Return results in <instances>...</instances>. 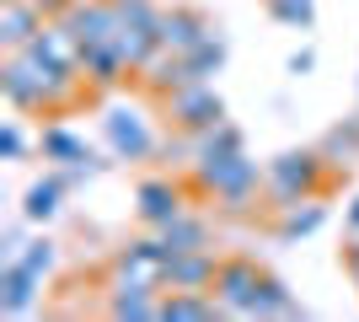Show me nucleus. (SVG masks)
Returning <instances> with one entry per match:
<instances>
[{"mask_svg":"<svg viewBox=\"0 0 359 322\" xmlns=\"http://www.w3.org/2000/svg\"><path fill=\"white\" fill-rule=\"evenodd\" d=\"M263 274L252 258H220V274H215V301L225 307V317H252L257 295H263Z\"/></svg>","mask_w":359,"mask_h":322,"instance_id":"obj_6","label":"nucleus"},{"mask_svg":"<svg viewBox=\"0 0 359 322\" xmlns=\"http://www.w3.org/2000/svg\"><path fill=\"white\" fill-rule=\"evenodd\" d=\"M322 220H327V204L322 199H300L285 210V220H279V236L285 242H295V236H311V231H322Z\"/></svg>","mask_w":359,"mask_h":322,"instance_id":"obj_22","label":"nucleus"},{"mask_svg":"<svg viewBox=\"0 0 359 322\" xmlns=\"http://www.w3.org/2000/svg\"><path fill=\"white\" fill-rule=\"evenodd\" d=\"M231 151H241V129L231 119H220L215 129L194 135V161H198V156H231Z\"/></svg>","mask_w":359,"mask_h":322,"instance_id":"obj_23","label":"nucleus"},{"mask_svg":"<svg viewBox=\"0 0 359 322\" xmlns=\"http://www.w3.org/2000/svg\"><path fill=\"white\" fill-rule=\"evenodd\" d=\"M252 317H300V301L285 290V279L263 274V295H257V311Z\"/></svg>","mask_w":359,"mask_h":322,"instance_id":"obj_24","label":"nucleus"},{"mask_svg":"<svg viewBox=\"0 0 359 322\" xmlns=\"http://www.w3.org/2000/svg\"><path fill=\"white\" fill-rule=\"evenodd\" d=\"M107 317H118V322H145V317H161V295H150V290H123V285H113V301H107Z\"/></svg>","mask_w":359,"mask_h":322,"instance_id":"obj_21","label":"nucleus"},{"mask_svg":"<svg viewBox=\"0 0 359 322\" xmlns=\"http://www.w3.org/2000/svg\"><path fill=\"white\" fill-rule=\"evenodd\" d=\"M43 27H48V16L38 11L32 0H0V48H6V54L32 48Z\"/></svg>","mask_w":359,"mask_h":322,"instance_id":"obj_10","label":"nucleus"},{"mask_svg":"<svg viewBox=\"0 0 359 322\" xmlns=\"http://www.w3.org/2000/svg\"><path fill=\"white\" fill-rule=\"evenodd\" d=\"M32 6H38V11H43L48 22H54V16H65V11H70L75 0H32Z\"/></svg>","mask_w":359,"mask_h":322,"instance_id":"obj_30","label":"nucleus"},{"mask_svg":"<svg viewBox=\"0 0 359 322\" xmlns=\"http://www.w3.org/2000/svg\"><path fill=\"white\" fill-rule=\"evenodd\" d=\"M156 6H177V0H156Z\"/></svg>","mask_w":359,"mask_h":322,"instance_id":"obj_34","label":"nucleus"},{"mask_svg":"<svg viewBox=\"0 0 359 322\" xmlns=\"http://www.w3.org/2000/svg\"><path fill=\"white\" fill-rule=\"evenodd\" d=\"M0 92H6V102L16 113H60V107H70L86 92V76L43 60L38 48H16L0 65Z\"/></svg>","mask_w":359,"mask_h":322,"instance_id":"obj_1","label":"nucleus"},{"mask_svg":"<svg viewBox=\"0 0 359 322\" xmlns=\"http://www.w3.org/2000/svg\"><path fill=\"white\" fill-rule=\"evenodd\" d=\"M60 22L75 32V38H81V48L118 38V11H113V0H75L70 11L60 16Z\"/></svg>","mask_w":359,"mask_h":322,"instance_id":"obj_9","label":"nucleus"},{"mask_svg":"<svg viewBox=\"0 0 359 322\" xmlns=\"http://www.w3.org/2000/svg\"><path fill=\"white\" fill-rule=\"evenodd\" d=\"M327 172H332V161L322 156V145H316V151H285V156L269 161L263 194L273 199V210H290V204H300V199H316V194L327 188Z\"/></svg>","mask_w":359,"mask_h":322,"instance_id":"obj_3","label":"nucleus"},{"mask_svg":"<svg viewBox=\"0 0 359 322\" xmlns=\"http://www.w3.org/2000/svg\"><path fill=\"white\" fill-rule=\"evenodd\" d=\"M38 54H43V60H54V65H65V70H81V54H86V48H81V38H75L70 27H65L60 16H54V22H48L43 32H38Z\"/></svg>","mask_w":359,"mask_h":322,"instance_id":"obj_18","label":"nucleus"},{"mask_svg":"<svg viewBox=\"0 0 359 322\" xmlns=\"http://www.w3.org/2000/svg\"><path fill=\"white\" fill-rule=\"evenodd\" d=\"M348 269H354V274H359V247H354V253H348Z\"/></svg>","mask_w":359,"mask_h":322,"instance_id":"obj_33","label":"nucleus"},{"mask_svg":"<svg viewBox=\"0 0 359 322\" xmlns=\"http://www.w3.org/2000/svg\"><path fill=\"white\" fill-rule=\"evenodd\" d=\"M311 65H316V54H311V48H300V54H290V70H295V76H306Z\"/></svg>","mask_w":359,"mask_h":322,"instance_id":"obj_31","label":"nucleus"},{"mask_svg":"<svg viewBox=\"0 0 359 322\" xmlns=\"http://www.w3.org/2000/svg\"><path fill=\"white\" fill-rule=\"evenodd\" d=\"M38 151H43V161H54V167H86L91 161V145L75 129H65V123H48L43 140H38Z\"/></svg>","mask_w":359,"mask_h":322,"instance_id":"obj_17","label":"nucleus"},{"mask_svg":"<svg viewBox=\"0 0 359 322\" xmlns=\"http://www.w3.org/2000/svg\"><path fill=\"white\" fill-rule=\"evenodd\" d=\"M11 263H27V269L48 274V269H54V242H48V236H38V242H27V247H22V258H11Z\"/></svg>","mask_w":359,"mask_h":322,"instance_id":"obj_28","label":"nucleus"},{"mask_svg":"<svg viewBox=\"0 0 359 322\" xmlns=\"http://www.w3.org/2000/svg\"><path fill=\"white\" fill-rule=\"evenodd\" d=\"M38 285H43V274H38V269H27V263H6V269H0V311H6V317L32 311Z\"/></svg>","mask_w":359,"mask_h":322,"instance_id":"obj_14","label":"nucleus"},{"mask_svg":"<svg viewBox=\"0 0 359 322\" xmlns=\"http://www.w3.org/2000/svg\"><path fill=\"white\" fill-rule=\"evenodd\" d=\"M269 167H257L247 151H231V156H198L194 161V194L204 199H220L231 210H247L257 199V188H263Z\"/></svg>","mask_w":359,"mask_h":322,"instance_id":"obj_2","label":"nucleus"},{"mask_svg":"<svg viewBox=\"0 0 359 322\" xmlns=\"http://www.w3.org/2000/svg\"><path fill=\"white\" fill-rule=\"evenodd\" d=\"M269 16L285 27H311L316 22V0H269Z\"/></svg>","mask_w":359,"mask_h":322,"instance_id":"obj_27","label":"nucleus"},{"mask_svg":"<svg viewBox=\"0 0 359 322\" xmlns=\"http://www.w3.org/2000/svg\"><path fill=\"white\" fill-rule=\"evenodd\" d=\"M225 317L215 290H161V322H210Z\"/></svg>","mask_w":359,"mask_h":322,"instance_id":"obj_15","label":"nucleus"},{"mask_svg":"<svg viewBox=\"0 0 359 322\" xmlns=\"http://www.w3.org/2000/svg\"><path fill=\"white\" fill-rule=\"evenodd\" d=\"M210 22L194 11V6H161V22H156V38H161V48H172V54H188V48L198 43V38H210Z\"/></svg>","mask_w":359,"mask_h":322,"instance_id":"obj_12","label":"nucleus"},{"mask_svg":"<svg viewBox=\"0 0 359 322\" xmlns=\"http://www.w3.org/2000/svg\"><path fill=\"white\" fill-rule=\"evenodd\" d=\"M81 76H86V86H118L123 76H135V65L118 48V38H107V43H91L81 54Z\"/></svg>","mask_w":359,"mask_h":322,"instance_id":"obj_13","label":"nucleus"},{"mask_svg":"<svg viewBox=\"0 0 359 322\" xmlns=\"http://www.w3.org/2000/svg\"><path fill=\"white\" fill-rule=\"evenodd\" d=\"M322 156H327L332 167H348V161L359 156V119H348L344 129H332V135L322 140Z\"/></svg>","mask_w":359,"mask_h":322,"instance_id":"obj_26","label":"nucleus"},{"mask_svg":"<svg viewBox=\"0 0 359 322\" xmlns=\"http://www.w3.org/2000/svg\"><path fill=\"white\" fill-rule=\"evenodd\" d=\"M220 65H225V43H220V38H215V32H210V38H198V43L188 48V70H194L198 81L220 76Z\"/></svg>","mask_w":359,"mask_h":322,"instance_id":"obj_25","label":"nucleus"},{"mask_svg":"<svg viewBox=\"0 0 359 322\" xmlns=\"http://www.w3.org/2000/svg\"><path fill=\"white\" fill-rule=\"evenodd\" d=\"M156 236H161V247H166V253H182V247H210V220H198V215H188V210H182L177 220H166V226L156 231Z\"/></svg>","mask_w":359,"mask_h":322,"instance_id":"obj_20","label":"nucleus"},{"mask_svg":"<svg viewBox=\"0 0 359 322\" xmlns=\"http://www.w3.org/2000/svg\"><path fill=\"white\" fill-rule=\"evenodd\" d=\"M161 107H166V119H172V129H182V135H204V129H215L225 119V102L210 81H188L177 92H166Z\"/></svg>","mask_w":359,"mask_h":322,"instance_id":"obj_5","label":"nucleus"},{"mask_svg":"<svg viewBox=\"0 0 359 322\" xmlns=\"http://www.w3.org/2000/svg\"><path fill=\"white\" fill-rule=\"evenodd\" d=\"M102 135H107V145H113L118 161H145L156 151V135H150V123L140 119L135 107H113L102 119Z\"/></svg>","mask_w":359,"mask_h":322,"instance_id":"obj_7","label":"nucleus"},{"mask_svg":"<svg viewBox=\"0 0 359 322\" xmlns=\"http://www.w3.org/2000/svg\"><path fill=\"white\" fill-rule=\"evenodd\" d=\"M0 156H6V161H22V156H27V135H22L16 123L0 129Z\"/></svg>","mask_w":359,"mask_h":322,"instance_id":"obj_29","label":"nucleus"},{"mask_svg":"<svg viewBox=\"0 0 359 322\" xmlns=\"http://www.w3.org/2000/svg\"><path fill=\"white\" fill-rule=\"evenodd\" d=\"M348 226L359 231V194H354V204H348Z\"/></svg>","mask_w":359,"mask_h":322,"instance_id":"obj_32","label":"nucleus"},{"mask_svg":"<svg viewBox=\"0 0 359 322\" xmlns=\"http://www.w3.org/2000/svg\"><path fill=\"white\" fill-rule=\"evenodd\" d=\"M113 285L161 295V290H166V247H161V236L123 242L118 253H113Z\"/></svg>","mask_w":359,"mask_h":322,"instance_id":"obj_4","label":"nucleus"},{"mask_svg":"<svg viewBox=\"0 0 359 322\" xmlns=\"http://www.w3.org/2000/svg\"><path fill=\"white\" fill-rule=\"evenodd\" d=\"M140 81H145L156 97L177 92V86H188V81H198L194 70H188V54H172V48H156L145 60V70H140Z\"/></svg>","mask_w":359,"mask_h":322,"instance_id":"obj_16","label":"nucleus"},{"mask_svg":"<svg viewBox=\"0 0 359 322\" xmlns=\"http://www.w3.org/2000/svg\"><path fill=\"white\" fill-rule=\"evenodd\" d=\"M65 177L60 172H48V177H38V183L27 188V199H22V220H54L60 215V199H65Z\"/></svg>","mask_w":359,"mask_h":322,"instance_id":"obj_19","label":"nucleus"},{"mask_svg":"<svg viewBox=\"0 0 359 322\" xmlns=\"http://www.w3.org/2000/svg\"><path fill=\"white\" fill-rule=\"evenodd\" d=\"M135 204H140V220H145L150 231H161L166 220H177V215L188 210V204H182V183H172V177H145Z\"/></svg>","mask_w":359,"mask_h":322,"instance_id":"obj_11","label":"nucleus"},{"mask_svg":"<svg viewBox=\"0 0 359 322\" xmlns=\"http://www.w3.org/2000/svg\"><path fill=\"white\" fill-rule=\"evenodd\" d=\"M215 274H220L215 247H182V253H166V290H215Z\"/></svg>","mask_w":359,"mask_h":322,"instance_id":"obj_8","label":"nucleus"}]
</instances>
